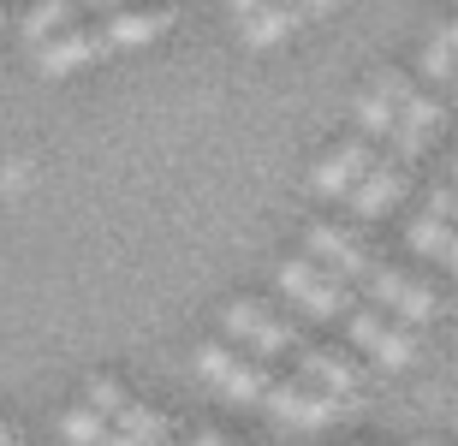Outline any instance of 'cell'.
Returning <instances> with one entry per match:
<instances>
[{"mask_svg": "<svg viewBox=\"0 0 458 446\" xmlns=\"http://www.w3.org/2000/svg\"><path fill=\"white\" fill-rule=\"evenodd\" d=\"M0 446H18V434H13V429H6V423H0Z\"/></svg>", "mask_w": 458, "mask_h": 446, "instance_id": "cell-30", "label": "cell"}, {"mask_svg": "<svg viewBox=\"0 0 458 446\" xmlns=\"http://www.w3.org/2000/svg\"><path fill=\"white\" fill-rule=\"evenodd\" d=\"M310 257H316V268L322 274H334L340 286H357V280L375 268V257H369V244L357 239V232H345V226H310Z\"/></svg>", "mask_w": 458, "mask_h": 446, "instance_id": "cell-2", "label": "cell"}, {"mask_svg": "<svg viewBox=\"0 0 458 446\" xmlns=\"http://www.w3.org/2000/svg\"><path fill=\"white\" fill-rule=\"evenodd\" d=\"M399 322L405 327H428L435 316H441V298H435V286H423V280H405V292H399Z\"/></svg>", "mask_w": 458, "mask_h": 446, "instance_id": "cell-16", "label": "cell"}, {"mask_svg": "<svg viewBox=\"0 0 458 446\" xmlns=\"http://www.w3.org/2000/svg\"><path fill=\"white\" fill-rule=\"evenodd\" d=\"M256 6H262V0H233V13H238V18H250Z\"/></svg>", "mask_w": 458, "mask_h": 446, "instance_id": "cell-28", "label": "cell"}, {"mask_svg": "<svg viewBox=\"0 0 458 446\" xmlns=\"http://www.w3.org/2000/svg\"><path fill=\"white\" fill-rule=\"evenodd\" d=\"M405 268H393V262H375L369 274H363V292H369V309H393L399 292H405Z\"/></svg>", "mask_w": 458, "mask_h": 446, "instance_id": "cell-19", "label": "cell"}, {"mask_svg": "<svg viewBox=\"0 0 458 446\" xmlns=\"http://www.w3.org/2000/svg\"><path fill=\"white\" fill-rule=\"evenodd\" d=\"M119 6H131V0H78V13H119Z\"/></svg>", "mask_w": 458, "mask_h": 446, "instance_id": "cell-25", "label": "cell"}, {"mask_svg": "<svg viewBox=\"0 0 458 446\" xmlns=\"http://www.w3.org/2000/svg\"><path fill=\"white\" fill-rule=\"evenodd\" d=\"M107 429H114V434H125V441H137V446H161V441H167V417L131 399V405H125V411H119L114 423H107Z\"/></svg>", "mask_w": 458, "mask_h": 446, "instance_id": "cell-12", "label": "cell"}, {"mask_svg": "<svg viewBox=\"0 0 458 446\" xmlns=\"http://www.w3.org/2000/svg\"><path fill=\"white\" fill-rule=\"evenodd\" d=\"M102 446H137V441H125V434H114V429H107V441Z\"/></svg>", "mask_w": 458, "mask_h": 446, "instance_id": "cell-29", "label": "cell"}, {"mask_svg": "<svg viewBox=\"0 0 458 446\" xmlns=\"http://www.w3.org/2000/svg\"><path fill=\"white\" fill-rule=\"evenodd\" d=\"M197 363H203V375H215V381H221L238 358H233V345H226V340H215V345H203V351H197Z\"/></svg>", "mask_w": 458, "mask_h": 446, "instance_id": "cell-24", "label": "cell"}, {"mask_svg": "<svg viewBox=\"0 0 458 446\" xmlns=\"http://www.w3.org/2000/svg\"><path fill=\"white\" fill-rule=\"evenodd\" d=\"M435 125H441L435 96H405V102H399V120H393V131H387L393 138V161L411 167V161L428 149V131H435Z\"/></svg>", "mask_w": 458, "mask_h": 446, "instance_id": "cell-5", "label": "cell"}, {"mask_svg": "<svg viewBox=\"0 0 458 446\" xmlns=\"http://www.w3.org/2000/svg\"><path fill=\"white\" fill-rule=\"evenodd\" d=\"M423 72H428V78H441V84H453V24L435 30V42L423 48Z\"/></svg>", "mask_w": 458, "mask_h": 446, "instance_id": "cell-23", "label": "cell"}, {"mask_svg": "<svg viewBox=\"0 0 458 446\" xmlns=\"http://www.w3.org/2000/svg\"><path fill=\"white\" fill-rule=\"evenodd\" d=\"M125 405H131V393H125L114 375H89V381H84V411H96L102 423H114Z\"/></svg>", "mask_w": 458, "mask_h": 446, "instance_id": "cell-17", "label": "cell"}, {"mask_svg": "<svg viewBox=\"0 0 458 446\" xmlns=\"http://www.w3.org/2000/svg\"><path fill=\"white\" fill-rule=\"evenodd\" d=\"M411 96V84L399 78V72H387V78H375V89L363 96V131H393V120H399V102Z\"/></svg>", "mask_w": 458, "mask_h": 446, "instance_id": "cell-11", "label": "cell"}, {"mask_svg": "<svg viewBox=\"0 0 458 446\" xmlns=\"http://www.w3.org/2000/svg\"><path fill=\"white\" fill-rule=\"evenodd\" d=\"M96 54H107V36L102 30H60L42 42V54H36V66L48 72V78H66V72L89 66Z\"/></svg>", "mask_w": 458, "mask_h": 446, "instance_id": "cell-7", "label": "cell"}, {"mask_svg": "<svg viewBox=\"0 0 458 446\" xmlns=\"http://www.w3.org/2000/svg\"><path fill=\"white\" fill-rule=\"evenodd\" d=\"M60 429H66V441H72V446H102V441H107V423H102L96 411H84V405L60 417Z\"/></svg>", "mask_w": 458, "mask_h": 446, "instance_id": "cell-20", "label": "cell"}, {"mask_svg": "<svg viewBox=\"0 0 458 446\" xmlns=\"http://www.w3.org/2000/svg\"><path fill=\"white\" fill-rule=\"evenodd\" d=\"M78 18V0H36L30 13H24V36L30 42H48V36H60Z\"/></svg>", "mask_w": 458, "mask_h": 446, "instance_id": "cell-13", "label": "cell"}, {"mask_svg": "<svg viewBox=\"0 0 458 446\" xmlns=\"http://www.w3.org/2000/svg\"><path fill=\"white\" fill-rule=\"evenodd\" d=\"M244 24V42L250 48H268V42H280V36H292L298 24H304V6L298 0H262L250 18H238Z\"/></svg>", "mask_w": 458, "mask_h": 446, "instance_id": "cell-10", "label": "cell"}, {"mask_svg": "<svg viewBox=\"0 0 458 446\" xmlns=\"http://www.w3.org/2000/svg\"><path fill=\"white\" fill-rule=\"evenodd\" d=\"M280 286H286V292L298 298L316 322H345V309H357L352 304V286H340L334 274H322V268H316V262H304V257L280 262Z\"/></svg>", "mask_w": 458, "mask_h": 446, "instance_id": "cell-1", "label": "cell"}, {"mask_svg": "<svg viewBox=\"0 0 458 446\" xmlns=\"http://www.w3.org/2000/svg\"><path fill=\"white\" fill-rule=\"evenodd\" d=\"M191 446H226V434H215V429H203V434H197V441H191Z\"/></svg>", "mask_w": 458, "mask_h": 446, "instance_id": "cell-27", "label": "cell"}, {"mask_svg": "<svg viewBox=\"0 0 458 446\" xmlns=\"http://www.w3.org/2000/svg\"><path fill=\"white\" fill-rule=\"evenodd\" d=\"M411 173L399 167V161H375L363 179H357L345 197H352V215L357 221H375V215H387V208H399V197H405Z\"/></svg>", "mask_w": 458, "mask_h": 446, "instance_id": "cell-4", "label": "cell"}, {"mask_svg": "<svg viewBox=\"0 0 458 446\" xmlns=\"http://www.w3.org/2000/svg\"><path fill=\"white\" fill-rule=\"evenodd\" d=\"M298 351V363H304V387H316V393H357V363L340 358V351H322V345H292Z\"/></svg>", "mask_w": 458, "mask_h": 446, "instance_id": "cell-8", "label": "cell"}, {"mask_svg": "<svg viewBox=\"0 0 458 446\" xmlns=\"http://www.w3.org/2000/svg\"><path fill=\"white\" fill-rule=\"evenodd\" d=\"M411 250H417V257H435L441 268H453V226L423 215V221L411 226Z\"/></svg>", "mask_w": 458, "mask_h": 446, "instance_id": "cell-15", "label": "cell"}, {"mask_svg": "<svg viewBox=\"0 0 458 446\" xmlns=\"http://www.w3.org/2000/svg\"><path fill=\"white\" fill-rule=\"evenodd\" d=\"M268 363H233V369H226L221 375V387H226V399H233V405H250V399H262V387H268Z\"/></svg>", "mask_w": 458, "mask_h": 446, "instance_id": "cell-18", "label": "cell"}, {"mask_svg": "<svg viewBox=\"0 0 458 446\" xmlns=\"http://www.w3.org/2000/svg\"><path fill=\"white\" fill-rule=\"evenodd\" d=\"M369 167H375V149H369V143H340V149H327L322 161H316L310 185L322 190V197H345V190H352Z\"/></svg>", "mask_w": 458, "mask_h": 446, "instance_id": "cell-6", "label": "cell"}, {"mask_svg": "<svg viewBox=\"0 0 458 446\" xmlns=\"http://www.w3.org/2000/svg\"><path fill=\"white\" fill-rule=\"evenodd\" d=\"M298 6H304V18H310V13H327V6H345V0H298Z\"/></svg>", "mask_w": 458, "mask_h": 446, "instance_id": "cell-26", "label": "cell"}, {"mask_svg": "<svg viewBox=\"0 0 458 446\" xmlns=\"http://www.w3.org/2000/svg\"><path fill=\"white\" fill-rule=\"evenodd\" d=\"M381 309H345V333H352L357 351H375V340H381Z\"/></svg>", "mask_w": 458, "mask_h": 446, "instance_id": "cell-22", "label": "cell"}, {"mask_svg": "<svg viewBox=\"0 0 458 446\" xmlns=\"http://www.w3.org/2000/svg\"><path fill=\"white\" fill-rule=\"evenodd\" d=\"M226 333H233L238 345H250L256 363H262V358H280V351H292V345H298V333H292L286 322H274L268 309L250 304V298L226 304Z\"/></svg>", "mask_w": 458, "mask_h": 446, "instance_id": "cell-3", "label": "cell"}, {"mask_svg": "<svg viewBox=\"0 0 458 446\" xmlns=\"http://www.w3.org/2000/svg\"><path fill=\"white\" fill-rule=\"evenodd\" d=\"M369 358L381 363V369H411V363H417V327H405V322L381 327V340H375Z\"/></svg>", "mask_w": 458, "mask_h": 446, "instance_id": "cell-14", "label": "cell"}, {"mask_svg": "<svg viewBox=\"0 0 458 446\" xmlns=\"http://www.w3.org/2000/svg\"><path fill=\"white\" fill-rule=\"evenodd\" d=\"M167 24H173L167 6H143V13H137V6H119V13H107L102 36H107V48H137V42H155Z\"/></svg>", "mask_w": 458, "mask_h": 446, "instance_id": "cell-9", "label": "cell"}, {"mask_svg": "<svg viewBox=\"0 0 458 446\" xmlns=\"http://www.w3.org/2000/svg\"><path fill=\"white\" fill-rule=\"evenodd\" d=\"M262 399H268L274 423H292V417H298V405H304V381H268V387H262Z\"/></svg>", "mask_w": 458, "mask_h": 446, "instance_id": "cell-21", "label": "cell"}]
</instances>
